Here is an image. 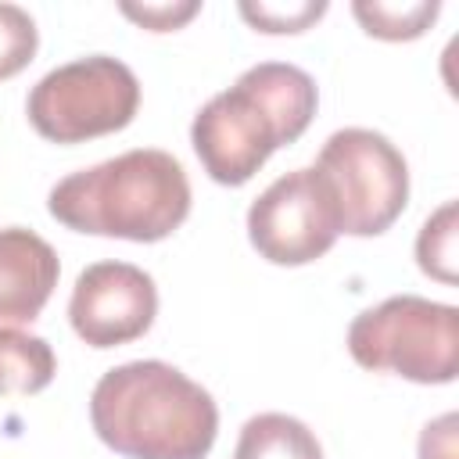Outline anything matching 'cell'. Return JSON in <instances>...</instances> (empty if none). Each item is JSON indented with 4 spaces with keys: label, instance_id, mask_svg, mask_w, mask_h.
<instances>
[{
    "label": "cell",
    "instance_id": "cell-1",
    "mask_svg": "<svg viewBox=\"0 0 459 459\" xmlns=\"http://www.w3.org/2000/svg\"><path fill=\"white\" fill-rule=\"evenodd\" d=\"M90 423L126 459H204L219 434V405L183 369L136 359L93 384Z\"/></svg>",
    "mask_w": 459,
    "mask_h": 459
},
{
    "label": "cell",
    "instance_id": "cell-2",
    "mask_svg": "<svg viewBox=\"0 0 459 459\" xmlns=\"http://www.w3.org/2000/svg\"><path fill=\"white\" fill-rule=\"evenodd\" d=\"M316 104L319 90L305 68L262 61L194 115L190 143L215 183L244 186L276 147L308 129Z\"/></svg>",
    "mask_w": 459,
    "mask_h": 459
},
{
    "label": "cell",
    "instance_id": "cell-3",
    "mask_svg": "<svg viewBox=\"0 0 459 459\" xmlns=\"http://www.w3.org/2000/svg\"><path fill=\"white\" fill-rule=\"evenodd\" d=\"M47 208L75 233L154 244L190 215V179L169 151L136 147L57 179Z\"/></svg>",
    "mask_w": 459,
    "mask_h": 459
},
{
    "label": "cell",
    "instance_id": "cell-4",
    "mask_svg": "<svg viewBox=\"0 0 459 459\" xmlns=\"http://www.w3.org/2000/svg\"><path fill=\"white\" fill-rule=\"evenodd\" d=\"M348 351L362 369L412 384H452L459 373V308L420 294H394L359 312Z\"/></svg>",
    "mask_w": 459,
    "mask_h": 459
},
{
    "label": "cell",
    "instance_id": "cell-5",
    "mask_svg": "<svg viewBox=\"0 0 459 459\" xmlns=\"http://www.w3.org/2000/svg\"><path fill=\"white\" fill-rule=\"evenodd\" d=\"M140 108L133 68L108 54L50 68L25 100L32 129L50 143H82L126 129Z\"/></svg>",
    "mask_w": 459,
    "mask_h": 459
},
{
    "label": "cell",
    "instance_id": "cell-6",
    "mask_svg": "<svg viewBox=\"0 0 459 459\" xmlns=\"http://www.w3.org/2000/svg\"><path fill=\"white\" fill-rule=\"evenodd\" d=\"M333 201L348 237H380L409 204V165L402 151L373 129L348 126L326 136L312 165Z\"/></svg>",
    "mask_w": 459,
    "mask_h": 459
},
{
    "label": "cell",
    "instance_id": "cell-7",
    "mask_svg": "<svg viewBox=\"0 0 459 459\" xmlns=\"http://www.w3.org/2000/svg\"><path fill=\"white\" fill-rule=\"evenodd\" d=\"M337 237L341 226L330 190L312 165L283 172L247 208V240L273 265H308Z\"/></svg>",
    "mask_w": 459,
    "mask_h": 459
},
{
    "label": "cell",
    "instance_id": "cell-8",
    "mask_svg": "<svg viewBox=\"0 0 459 459\" xmlns=\"http://www.w3.org/2000/svg\"><path fill=\"white\" fill-rule=\"evenodd\" d=\"M158 287L133 262H93L79 273L68 298V323L90 348H118L151 330Z\"/></svg>",
    "mask_w": 459,
    "mask_h": 459
},
{
    "label": "cell",
    "instance_id": "cell-9",
    "mask_svg": "<svg viewBox=\"0 0 459 459\" xmlns=\"http://www.w3.org/2000/svg\"><path fill=\"white\" fill-rule=\"evenodd\" d=\"M61 276L57 251L25 226L0 230V326L32 323Z\"/></svg>",
    "mask_w": 459,
    "mask_h": 459
},
{
    "label": "cell",
    "instance_id": "cell-10",
    "mask_svg": "<svg viewBox=\"0 0 459 459\" xmlns=\"http://www.w3.org/2000/svg\"><path fill=\"white\" fill-rule=\"evenodd\" d=\"M233 459H323V445L298 416L258 412L240 427Z\"/></svg>",
    "mask_w": 459,
    "mask_h": 459
},
{
    "label": "cell",
    "instance_id": "cell-11",
    "mask_svg": "<svg viewBox=\"0 0 459 459\" xmlns=\"http://www.w3.org/2000/svg\"><path fill=\"white\" fill-rule=\"evenodd\" d=\"M57 373L54 348L25 330L0 326V398L39 394Z\"/></svg>",
    "mask_w": 459,
    "mask_h": 459
},
{
    "label": "cell",
    "instance_id": "cell-12",
    "mask_svg": "<svg viewBox=\"0 0 459 459\" xmlns=\"http://www.w3.org/2000/svg\"><path fill=\"white\" fill-rule=\"evenodd\" d=\"M441 4L437 0H409V4H387V0H355L351 14L359 18V25L387 43H402V39H416L423 36L434 18H437Z\"/></svg>",
    "mask_w": 459,
    "mask_h": 459
},
{
    "label": "cell",
    "instance_id": "cell-13",
    "mask_svg": "<svg viewBox=\"0 0 459 459\" xmlns=\"http://www.w3.org/2000/svg\"><path fill=\"white\" fill-rule=\"evenodd\" d=\"M416 262L427 276L455 283V201H445L416 237Z\"/></svg>",
    "mask_w": 459,
    "mask_h": 459
},
{
    "label": "cell",
    "instance_id": "cell-14",
    "mask_svg": "<svg viewBox=\"0 0 459 459\" xmlns=\"http://www.w3.org/2000/svg\"><path fill=\"white\" fill-rule=\"evenodd\" d=\"M39 50V29L18 4H0V79L18 75Z\"/></svg>",
    "mask_w": 459,
    "mask_h": 459
},
{
    "label": "cell",
    "instance_id": "cell-15",
    "mask_svg": "<svg viewBox=\"0 0 459 459\" xmlns=\"http://www.w3.org/2000/svg\"><path fill=\"white\" fill-rule=\"evenodd\" d=\"M326 14L323 0H294V4H273V0H244L240 4V18L247 25H255L258 32H305L312 22H319Z\"/></svg>",
    "mask_w": 459,
    "mask_h": 459
},
{
    "label": "cell",
    "instance_id": "cell-16",
    "mask_svg": "<svg viewBox=\"0 0 459 459\" xmlns=\"http://www.w3.org/2000/svg\"><path fill=\"white\" fill-rule=\"evenodd\" d=\"M118 11L126 18H133L136 25L151 29V32H172V29H183L194 14H201V4L197 0H183V4H118Z\"/></svg>",
    "mask_w": 459,
    "mask_h": 459
},
{
    "label": "cell",
    "instance_id": "cell-17",
    "mask_svg": "<svg viewBox=\"0 0 459 459\" xmlns=\"http://www.w3.org/2000/svg\"><path fill=\"white\" fill-rule=\"evenodd\" d=\"M455 412L437 416L420 434V459H455Z\"/></svg>",
    "mask_w": 459,
    "mask_h": 459
}]
</instances>
